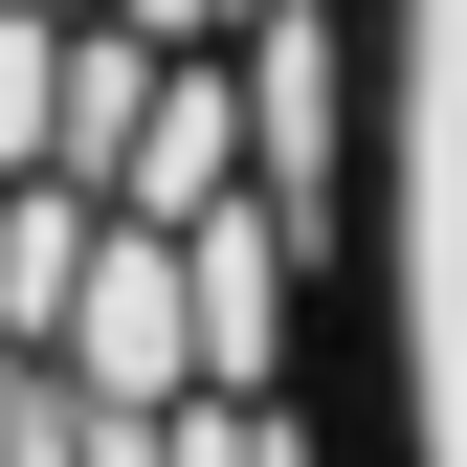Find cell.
Here are the masks:
<instances>
[{"label":"cell","mask_w":467,"mask_h":467,"mask_svg":"<svg viewBox=\"0 0 467 467\" xmlns=\"http://www.w3.org/2000/svg\"><path fill=\"white\" fill-rule=\"evenodd\" d=\"M0 467H334V334L312 312H0Z\"/></svg>","instance_id":"2"},{"label":"cell","mask_w":467,"mask_h":467,"mask_svg":"<svg viewBox=\"0 0 467 467\" xmlns=\"http://www.w3.org/2000/svg\"><path fill=\"white\" fill-rule=\"evenodd\" d=\"M334 467H467V0H312Z\"/></svg>","instance_id":"1"}]
</instances>
